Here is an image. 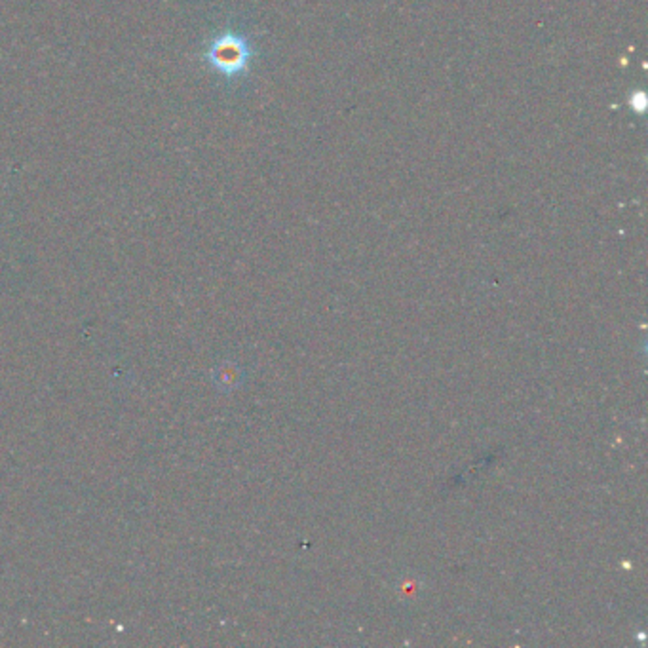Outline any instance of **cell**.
I'll return each instance as SVG.
<instances>
[{
	"label": "cell",
	"instance_id": "cell-2",
	"mask_svg": "<svg viewBox=\"0 0 648 648\" xmlns=\"http://www.w3.org/2000/svg\"><path fill=\"white\" fill-rule=\"evenodd\" d=\"M629 105H631V108H633V110H636V113L643 115V113H644V108H646V95H644L643 92L633 93V95H631V100H629Z\"/></svg>",
	"mask_w": 648,
	"mask_h": 648
},
{
	"label": "cell",
	"instance_id": "cell-1",
	"mask_svg": "<svg viewBox=\"0 0 648 648\" xmlns=\"http://www.w3.org/2000/svg\"><path fill=\"white\" fill-rule=\"evenodd\" d=\"M204 60L217 75L227 80H236L247 73L253 60V46L240 31H220L205 48Z\"/></svg>",
	"mask_w": 648,
	"mask_h": 648
}]
</instances>
